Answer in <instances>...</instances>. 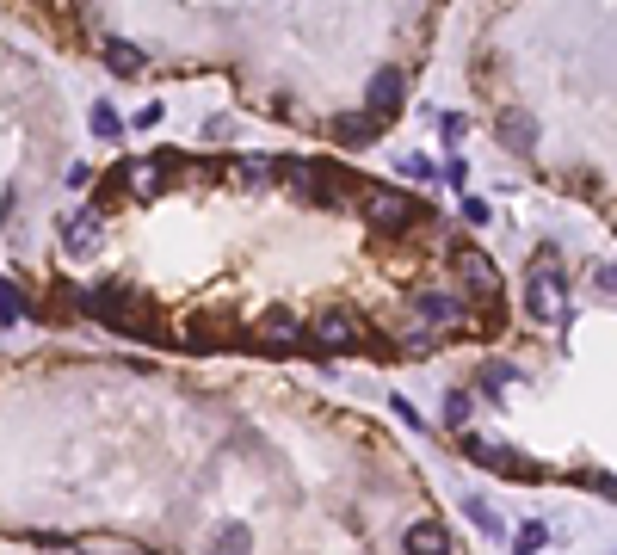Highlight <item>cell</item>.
Returning a JSON list of instances; mask_svg holds the SVG:
<instances>
[{
	"label": "cell",
	"instance_id": "obj_1",
	"mask_svg": "<svg viewBox=\"0 0 617 555\" xmlns=\"http://www.w3.org/2000/svg\"><path fill=\"white\" fill-rule=\"evenodd\" d=\"M358 216H365L377 235L395 241V235H414L426 222V204L414 192H402V185H365V192H358Z\"/></svg>",
	"mask_w": 617,
	"mask_h": 555
},
{
	"label": "cell",
	"instance_id": "obj_2",
	"mask_svg": "<svg viewBox=\"0 0 617 555\" xmlns=\"http://www.w3.org/2000/svg\"><path fill=\"white\" fill-rule=\"evenodd\" d=\"M519 309H525L531 321H562V327H568V321H574V278L543 259V266L525 278V290H519Z\"/></svg>",
	"mask_w": 617,
	"mask_h": 555
},
{
	"label": "cell",
	"instance_id": "obj_3",
	"mask_svg": "<svg viewBox=\"0 0 617 555\" xmlns=\"http://www.w3.org/2000/svg\"><path fill=\"white\" fill-rule=\"evenodd\" d=\"M377 340H371V333H365V321H358L352 309H328V315H315L309 321V340H303V352L309 358H321V364H328L334 352H371Z\"/></svg>",
	"mask_w": 617,
	"mask_h": 555
},
{
	"label": "cell",
	"instance_id": "obj_4",
	"mask_svg": "<svg viewBox=\"0 0 617 555\" xmlns=\"http://www.w3.org/2000/svg\"><path fill=\"white\" fill-rule=\"evenodd\" d=\"M457 451H463L469 463H482V469H506V475H513V481H550V475H543V463L519 457L513 444H494V438H476V432H463V438H457Z\"/></svg>",
	"mask_w": 617,
	"mask_h": 555
},
{
	"label": "cell",
	"instance_id": "obj_5",
	"mask_svg": "<svg viewBox=\"0 0 617 555\" xmlns=\"http://www.w3.org/2000/svg\"><path fill=\"white\" fill-rule=\"evenodd\" d=\"M414 315H420V327H432V333H463V327H469V296L426 284V290H414Z\"/></svg>",
	"mask_w": 617,
	"mask_h": 555
},
{
	"label": "cell",
	"instance_id": "obj_6",
	"mask_svg": "<svg viewBox=\"0 0 617 555\" xmlns=\"http://www.w3.org/2000/svg\"><path fill=\"white\" fill-rule=\"evenodd\" d=\"M451 272H457V290L469 296V303H500V272H494V259H488V253L457 247Z\"/></svg>",
	"mask_w": 617,
	"mask_h": 555
},
{
	"label": "cell",
	"instance_id": "obj_7",
	"mask_svg": "<svg viewBox=\"0 0 617 555\" xmlns=\"http://www.w3.org/2000/svg\"><path fill=\"white\" fill-rule=\"evenodd\" d=\"M402 105H408V74L402 68H377L371 87H365V111H371L377 124H395V118H402Z\"/></svg>",
	"mask_w": 617,
	"mask_h": 555
},
{
	"label": "cell",
	"instance_id": "obj_8",
	"mask_svg": "<svg viewBox=\"0 0 617 555\" xmlns=\"http://www.w3.org/2000/svg\"><path fill=\"white\" fill-rule=\"evenodd\" d=\"M303 340H309V321H297L290 309H266L260 333H253V346H266V352H303Z\"/></svg>",
	"mask_w": 617,
	"mask_h": 555
},
{
	"label": "cell",
	"instance_id": "obj_9",
	"mask_svg": "<svg viewBox=\"0 0 617 555\" xmlns=\"http://www.w3.org/2000/svg\"><path fill=\"white\" fill-rule=\"evenodd\" d=\"M383 136V124L371 118V111H340V118H328V142L346 148V155H358V148H371Z\"/></svg>",
	"mask_w": 617,
	"mask_h": 555
},
{
	"label": "cell",
	"instance_id": "obj_10",
	"mask_svg": "<svg viewBox=\"0 0 617 555\" xmlns=\"http://www.w3.org/2000/svg\"><path fill=\"white\" fill-rule=\"evenodd\" d=\"M99 229H105V216H99L93 204H81V210H68V216H62V253H75V259H87V253L99 247Z\"/></svg>",
	"mask_w": 617,
	"mask_h": 555
},
{
	"label": "cell",
	"instance_id": "obj_11",
	"mask_svg": "<svg viewBox=\"0 0 617 555\" xmlns=\"http://www.w3.org/2000/svg\"><path fill=\"white\" fill-rule=\"evenodd\" d=\"M272 179L284 185L290 198L315 204V161H303V155H272Z\"/></svg>",
	"mask_w": 617,
	"mask_h": 555
},
{
	"label": "cell",
	"instance_id": "obj_12",
	"mask_svg": "<svg viewBox=\"0 0 617 555\" xmlns=\"http://www.w3.org/2000/svg\"><path fill=\"white\" fill-rule=\"evenodd\" d=\"M118 173L130 179L136 198H161V192H167V167H161V155H149V161H118Z\"/></svg>",
	"mask_w": 617,
	"mask_h": 555
},
{
	"label": "cell",
	"instance_id": "obj_13",
	"mask_svg": "<svg viewBox=\"0 0 617 555\" xmlns=\"http://www.w3.org/2000/svg\"><path fill=\"white\" fill-rule=\"evenodd\" d=\"M229 179H235V192H266L272 185V155H235Z\"/></svg>",
	"mask_w": 617,
	"mask_h": 555
},
{
	"label": "cell",
	"instance_id": "obj_14",
	"mask_svg": "<svg viewBox=\"0 0 617 555\" xmlns=\"http://www.w3.org/2000/svg\"><path fill=\"white\" fill-rule=\"evenodd\" d=\"M402 549H408V555H451V531L432 525V518H420V525H408Z\"/></svg>",
	"mask_w": 617,
	"mask_h": 555
},
{
	"label": "cell",
	"instance_id": "obj_15",
	"mask_svg": "<svg viewBox=\"0 0 617 555\" xmlns=\"http://www.w3.org/2000/svg\"><path fill=\"white\" fill-rule=\"evenodd\" d=\"M500 142L519 148V155H531V148H537V118H531V111H500Z\"/></svg>",
	"mask_w": 617,
	"mask_h": 555
},
{
	"label": "cell",
	"instance_id": "obj_16",
	"mask_svg": "<svg viewBox=\"0 0 617 555\" xmlns=\"http://www.w3.org/2000/svg\"><path fill=\"white\" fill-rule=\"evenodd\" d=\"M99 56H105V68H112V74H142V62H149L136 44H124V37H105Z\"/></svg>",
	"mask_w": 617,
	"mask_h": 555
},
{
	"label": "cell",
	"instance_id": "obj_17",
	"mask_svg": "<svg viewBox=\"0 0 617 555\" xmlns=\"http://www.w3.org/2000/svg\"><path fill=\"white\" fill-rule=\"evenodd\" d=\"M87 124H93V136H99V142H124V118H118V105H105V99H99V105L87 111Z\"/></svg>",
	"mask_w": 617,
	"mask_h": 555
},
{
	"label": "cell",
	"instance_id": "obj_18",
	"mask_svg": "<svg viewBox=\"0 0 617 555\" xmlns=\"http://www.w3.org/2000/svg\"><path fill=\"white\" fill-rule=\"evenodd\" d=\"M476 377H482V395H488V401H500V395H506V383H513L519 370H513V364H500V358H488Z\"/></svg>",
	"mask_w": 617,
	"mask_h": 555
},
{
	"label": "cell",
	"instance_id": "obj_19",
	"mask_svg": "<svg viewBox=\"0 0 617 555\" xmlns=\"http://www.w3.org/2000/svg\"><path fill=\"white\" fill-rule=\"evenodd\" d=\"M432 346H439V333H432V327H408L402 340H395V352H408V358H426Z\"/></svg>",
	"mask_w": 617,
	"mask_h": 555
},
{
	"label": "cell",
	"instance_id": "obj_20",
	"mask_svg": "<svg viewBox=\"0 0 617 555\" xmlns=\"http://www.w3.org/2000/svg\"><path fill=\"white\" fill-rule=\"evenodd\" d=\"M463 512L476 518V531H482V537H500V518H494V506H488L482 494H469V500H463Z\"/></svg>",
	"mask_w": 617,
	"mask_h": 555
},
{
	"label": "cell",
	"instance_id": "obj_21",
	"mask_svg": "<svg viewBox=\"0 0 617 555\" xmlns=\"http://www.w3.org/2000/svg\"><path fill=\"white\" fill-rule=\"evenodd\" d=\"M469 414H476L469 389H451V395H445V426H469Z\"/></svg>",
	"mask_w": 617,
	"mask_h": 555
},
{
	"label": "cell",
	"instance_id": "obj_22",
	"mask_svg": "<svg viewBox=\"0 0 617 555\" xmlns=\"http://www.w3.org/2000/svg\"><path fill=\"white\" fill-rule=\"evenodd\" d=\"M543 543H550V525H543V518H531V525L519 531V549H513V555H537Z\"/></svg>",
	"mask_w": 617,
	"mask_h": 555
},
{
	"label": "cell",
	"instance_id": "obj_23",
	"mask_svg": "<svg viewBox=\"0 0 617 555\" xmlns=\"http://www.w3.org/2000/svg\"><path fill=\"white\" fill-rule=\"evenodd\" d=\"M395 173H402V179H420V185H426V179H439V167H432L426 155H402V161H395Z\"/></svg>",
	"mask_w": 617,
	"mask_h": 555
},
{
	"label": "cell",
	"instance_id": "obj_24",
	"mask_svg": "<svg viewBox=\"0 0 617 555\" xmlns=\"http://www.w3.org/2000/svg\"><path fill=\"white\" fill-rule=\"evenodd\" d=\"M253 549V537H247V525H229L223 537H216V555H247Z\"/></svg>",
	"mask_w": 617,
	"mask_h": 555
},
{
	"label": "cell",
	"instance_id": "obj_25",
	"mask_svg": "<svg viewBox=\"0 0 617 555\" xmlns=\"http://www.w3.org/2000/svg\"><path fill=\"white\" fill-rule=\"evenodd\" d=\"M19 315H25V303H19V290H13L7 278H0V327H13Z\"/></svg>",
	"mask_w": 617,
	"mask_h": 555
},
{
	"label": "cell",
	"instance_id": "obj_26",
	"mask_svg": "<svg viewBox=\"0 0 617 555\" xmlns=\"http://www.w3.org/2000/svg\"><path fill=\"white\" fill-rule=\"evenodd\" d=\"M87 185H93V167L75 161V167H68V192H87Z\"/></svg>",
	"mask_w": 617,
	"mask_h": 555
},
{
	"label": "cell",
	"instance_id": "obj_27",
	"mask_svg": "<svg viewBox=\"0 0 617 555\" xmlns=\"http://www.w3.org/2000/svg\"><path fill=\"white\" fill-rule=\"evenodd\" d=\"M445 185H457V192H463V185H469V161H445V173H439Z\"/></svg>",
	"mask_w": 617,
	"mask_h": 555
},
{
	"label": "cell",
	"instance_id": "obj_28",
	"mask_svg": "<svg viewBox=\"0 0 617 555\" xmlns=\"http://www.w3.org/2000/svg\"><path fill=\"white\" fill-rule=\"evenodd\" d=\"M580 481H587V488H599L605 500H617V475H580Z\"/></svg>",
	"mask_w": 617,
	"mask_h": 555
},
{
	"label": "cell",
	"instance_id": "obj_29",
	"mask_svg": "<svg viewBox=\"0 0 617 555\" xmlns=\"http://www.w3.org/2000/svg\"><path fill=\"white\" fill-rule=\"evenodd\" d=\"M463 222H476V229H482V222H488V204H482V198H463Z\"/></svg>",
	"mask_w": 617,
	"mask_h": 555
},
{
	"label": "cell",
	"instance_id": "obj_30",
	"mask_svg": "<svg viewBox=\"0 0 617 555\" xmlns=\"http://www.w3.org/2000/svg\"><path fill=\"white\" fill-rule=\"evenodd\" d=\"M130 124H136V130H155V124H161V105H142Z\"/></svg>",
	"mask_w": 617,
	"mask_h": 555
},
{
	"label": "cell",
	"instance_id": "obj_31",
	"mask_svg": "<svg viewBox=\"0 0 617 555\" xmlns=\"http://www.w3.org/2000/svg\"><path fill=\"white\" fill-rule=\"evenodd\" d=\"M439 124H445V142H463V130H469V124L457 118V111H445V118H439Z\"/></svg>",
	"mask_w": 617,
	"mask_h": 555
},
{
	"label": "cell",
	"instance_id": "obj_32",
	"mask_svg": "<svg viewBox=\"0 0 617 555\" xmlns=\"http://www.w3.org/2000/svg\"><path fill=\"white\" fill-rule=\"evenodd\" d=\"M593 284H599L605 296H617V266H599V278H593Z\"/></svg>",
	"mask_w": 617,
	"mask_h": 555
}]
</instances>
